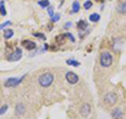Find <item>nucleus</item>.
I'll return each mask as SVG.
<instances>
[{
    "instance_id": "obj_1",
    "label": "nucleus",
    "mask_w": 126,
    "mask_h": 119,
    "mask_svg": "<svg viewBox=\"0 0 126 119\" xmlns=\"http://www.w3.org/2000/svg\"><path fill=\"white\" fill-rule=\"evenodd\" d=\"M54 82V75L52 73H44L39 77V84L42 88H48Z\"/></svg>"
},
{
    "instance_id": "obj_15",
    "label": "nucleus",
    "mask_w": 126,
    "mask_h": 119,
    "mask_svg": "<svg viewBox=\"0 0 126 119\" xmlns=\"http://www.w3.org/2000/svg\"><path fill=\"white\" fill-rule=\"evenodd\" d=\"M38 4L40 5L42 9H46V7L49 6V1L48 0H40V1L38 2Z\"/></svg>"
},
{
    "instance_id": "obj_26",
    "label": "nucleus",
    "mask_w": 126,
    "mask_h": 119,
    "mask_svg": "<svg viewBox=\"0 0 126 119\" xmlns=\"http://www.w3.org/2000/svg\"><path fill=\"white\" fill-rule=\"evenodd\" d=\"M47 10H48V14H49V16L52 17V16L54 15V9H53L52 6H48V9H47Z\"/></svg>"
},
{
    "instance_id": "obj_24",
    "label": "nucleus",
    "mask_w": 126,
    "mask_h": 119,
    "mask_svg": "<svg viewBox=\"0 0 126 119\" xmlns=\"http://www.w3.org/2000/svg\"><path fill=\"white\" fill-rule=\"evenodd\" d=\"M65 38H66L65 34H64V35H60V36H58V37H57V41H58V42H61V40L63 41Z\"/></svg>"
},
{
    "instance_id": "obj_8",
    "label": "nucleus",
    "mask_w": 126,
    "mask_h": 119,
    "mask_svg": "<svg viewBox=\"0 0 126 119\" xmlns=\"http://www.w3.org/2000/svg\"><path fill=\"white\" fill-rule=\"evenodd\" d=\"M111 116L113 119H122L123 118V111H122L120 108L113 109V111L111 112Z\"/></svg>"
},
{
    "instance_id": "obj_14",
    "label": "nucleus",
    "mask_w": 126,
    "mask_h": 119,
    "mask_svg": "<svg viewBox=\"0 0 126 119\" xmlns=\"http://www.w3.org/2000/svg\"><path fill=\"white\" fill-rule=\"evenodd\" d=\"M89 20L92 21V22H98L100 20V15L99 14H97V13H94L89 16Z\"/></svg>"
},
{
    "instance_id": "obj_18",
    "label": "nucleus",
    "mask_w": 126,
    "mask_h": 119,
    "mask_svg": "<svg viewBox=\"0 0 126 119\" xmlns=\"http://www.w3.org/2000/svg\"><path fill=\"white\" fill-rule=\"evenodd\" d=\"M0 15H2V16L6 15V10L4 7V2H3V1L0 2Z\"/></svg>"
},
{
    "instance_id": "obj_9",
    "label": "nucleus",
    "mask_w": 126,
    "mask_h": 119,
    "mask_svg": "<svg viewBox=\"0 0 126 119\" xmlns=\"http://www.w3.org/2000/svg\"><path fill=\"white\" fill-rule=\"evenodd\" d=\"M15 113L17 116H22L25 113V106L23 103H18L15 108Z\"/></svg>"
},
{
    "instance_id": "obj_10",
    "label": "nucleus",
    "mask_w": 126,
    "mask_h": 119,
    "mask_svg": "<svg viewBox=\"0 0 126 119\" xmlns=\"http://www.w3.org/2000/svg\"><path fill=\"white\" fill-rule=\"evenodd\" d=\"M22 45L29 51H33V50L36 49V43H35L34 41H30V40L22 41Z\"/></svg>"
},
{
    "instance_id": "obj_5",
    "label": "nucleus",
    "mask_w": 126,
    "mask_h": 119,
    "mask_svg": "<svg viewBox=\"0 0 126 119\" xmlns=\"http://www.w3.org/2000/svg\"><path fill=\"white\" fill-rule=\"evenodd\" d=\"M22 57V50L21 49H16L15 52H13L11 55L7 56V59H9L10 61H18L20 60Z\"/></svg>"
},
{
    "instance_id": "obj_17",
    "label": "nucleus",
    "mask_w": 126,
    "mask_h": 119,
    "mask_svg": "<svg viewBox=\"0 0 126 119\" xmlns=\"http://www.w3.org/2000/svg\"><path fill=\"white\" fill-rule=\"evenodd\" d=\"M66 63H67L68 65H73V66H79L80 65V62L74 60V59H68V60H66Z\"/></svg>"
},
{
    "instance_id": "obj_22",
    "label": "nucleus",
    "mask_w": 126,
    "mask_h": 119,
    "mask_svg": "<svg viewBox=\"0 0 126 119\" xmlns=\"http://www.w3.org/2000/svg\"><path fill=\"white\" fill-rule=\"evenodd\" d=\"M7 109H9L7 104H4L3 106H1V108H0V115H3V114H4L6 111H7Z\"/></svg>"
},
{
    "instance_id": "obj_16",
    "label": "nucleus",
    "mask_w": 126,
    "mask_h": 119,
    "mask_svg": "<svg viewBox=\"0 0 126 119\" xmlns=\"http://www.w3.org/2000/svg\"><path fill=\"white\" fill-rule=\"evenodd\" d=\"M72 9H73V13H78V12L80 11V3L78 1H74Z\"/></svg>"
},
{
    "instance_id": "obj_7",
    "label": "nucleus",
    "mask_w": 126,
    "mask_h": 119,
    "mask_svg": "<svg viewBox=\"0 0 126 119\" xmlns=\"http://www.w3.org/2000/svg\"><path fill=\"white\" fill-rule=\"evenodd\" d=\"M90 112H92V108L88 103H84L80 109V114L82 115V117H87Z\"/></svg>"
},
{
    "instance_id": "obj_19",
    "label": "nucleus",
    "mask_w": 126,
    "mask_h": 119,
    "mask_svg": "<svg viewBox=\"0 0 126 119\" xmlns=\"http://www.w3.org/2000/svg\"><path fill=\"white\" fill-rule=\"evenodd\" d=\"M83 6H84V9H85V10H89L90 7L93 6V2L90 1V0H87V1H85V2H84Z\"/></svg>"
},
{
    "instance_id": "obj_4",
    "label": "nucleus",
    "mask_w": 126,
    "mask_h": 119,
    "mask_svg": "<svg viewBox=\"0 0 126 119\" xmlns=\"http://www.w3.org/2000/svg\"><path fill=\"white\" fill-rule=\"evenodd\" d=\"M117 95L116 93H113V92H109L107 93L104 96V101L107 103L108 105H113V104H116V102H117Z\"/></svg>"
},
{
    "instance_id": "obj_23",
    "label": "nucleus",
    "mask_w": 126,
    "mask_h": 119,
    "mask_svg": "<svg viewBox=\"0 0 126 119\" xmlns=\"http://www.w3.org/2000/svg\"><path fill=\"white\" fill-rule=\"evenodd\" d=\"M65 36H66V38H68L69 40H72V42H75V37L73 36V34H70V33H66V34H65Z\"/></svg>"
},
{
    "instance_id": "obj_2",
    "label": "nucleus",
    "mask_w": 126,
    "mask_h": 119,
    "mask_svg": "<svg viewBox=\"0 0 126 119\" xmlns=\"http://www.w3.org/2000/svg\"><path fill=\"white\" fill-rule=\"evenodd\" d=\"M100 64L103 67H108L112 64V56L109 52H103L100 56Z\"/></svg>"
},
{
    "instance_id": "obj_12",
    "label": "nucleus",
    "mask_w": 126,
    "mask_h": 119,
    "mask_svg": "<svg viewBox=\"0 0 126 119\" xmlns=\"http://www.w3.org/2000/svg\"><path fill=\"white\" fill-rule=\"evenodd\" d=\"M87 22L84 21V20H80L78 22V29L80 31H83V30H86L87 29Z\"/></svg>"
},
{
    "instance_id": "obj_11",
    "label": "nucleus",
    "mask_w": 126,
    "mask_h": 119,
    "mask_svg": "<svg viewBox=\"0 0 126 119\" xmlns=\"http://www.w3.org/2000/svg\"><path fill=\"white\" fill-rule=\"evenodd\" d=\"M117 11L120 14H126V2H122L117 6Z\"/></svg>"
},
{
    "instance_id": "obj_13",
    "label": "nucleus",
    "mask_w": 126,
    "mask_h": 119,
    "mask_svg": "<svg viewBox=\"0 0 126 119\" xmlns=\"http://www.w3.org/2000/svg\"><path fill=\"white\" fill-rule=\"evenodd\" d=\"M3 36H4L5 39H10L14 36V32L13 30L11 29H7V30H4V34H3Z\"/></svg>"
},
{
    "instance_id": "obj_20",
    "label": "nucleus",
    "mask_w": 126,
    "mask_h": 119,
    "mask_svg": "<svg viewBox=\"0 0 126 119\" xmlns=\"http://www.w3.org/2000/svg\"><path fill=\"white\" fill-rule=\"evenodd\" d=\"M35 37H37V38H39V39H42V40H45L46 39V37H45V35H43L42 33H34L33 34Z\"/></svg>"
},
{
    "instance_id": "obj_21",
    "label": "nucleus",
    "mask_w": 126,
    "mask_h": 119,
    "mask_svg": "<svg viewBox=\"0 0 126 119\" xmlns=\"http://www.w3.org/2000/svg\"><path fill=\"white\" fill-rule=\"evenodd\" d=\"M60 20V14H54L53 16H52V21L53 22H57V21H59Z\"/></svg>"
},
{
    "instance_id": "obj_6",
    "label": "nucleus",
    "mask_w": 126,
    "mask_h": 119,
    "mask_svg": "<svg viewBox=\"0 0 126 119\" xmlns=\"http://www.w3.org/2000/svg\"><path fill=\"white\" fill-rule=\"evenodd\" d=\"M65 78H66V80H67V82L70 83V84H76V83L79 81L78 75L74 72H67L65 75Z\"/></svg>"
},
{
    "instance_id": "obj_28",
    "label": "nucleus",
    "mask_w": 126,
    "mask_h": 119,
    "mask_svg": "<svg viewBox=\"0 0 126 119\" xmlns=\"http://www.w3.org/2000/svg\"><path fill=\"white\" fill-rule=\"evenodd\" d=\"M98 1H103V0H98Z\"/></svg>"
},
{
    "instance_id": "obj_25",
    "label": "nucleus",
    "mask_w": 126,
    "mask_h": 119,
    "mask_svg": "<svg viewBox=\"0 0 126 119\" xmlns=\"http://www.w3.org/2000/svg\"><path fill=\"white\" fill-rule=\"evenodd\" d=\"M10 24H11V21H6V22H4V23H1V24H0V30L4 29V26L10 25Z\"/></svg>"
},
{
    "instance_id": "obj_27",
    "label": "nucleus",
    "mask_w": 126,
    "mask_h": 119,
    "mask_svg": "<svg viewBox=\"0 0 126 119\" xmlns=\"http://www.w3.org/2000/svg\"><path fill=\"white\" fill-rule=\"evenodd\" d=\"M70 25H72V22H67V23L65 24V27H66V29H68V27H69Z\"/></svg>"
},
{
    "instance_id": "obj_3",
    "label": "nucleus",
    "mask_w": 126,
    "mask_h": 119,
    "mask_svg": "<svg viewBox=\"0 0 126 119\" xmlns=\"http://www.w3.org/2000/svg\"><path fill=\"white\" fill-rule=\"evenodd\" d=\"M26 75H23L22 77L20 78H17V77H11L9 79H6V81L4 83V86L5 88H15V86L19 85L21 83V81L23 80V79L25 78Z\"/></svg>"
}]
</instances>
